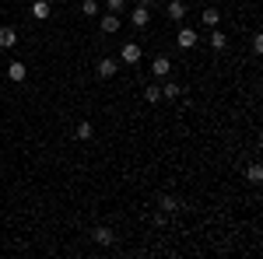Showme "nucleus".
Returning <instances> with one entry per match:
<instances>
[{
    "label": "nucleus",
    "mask_w": 263,
    "mask_h": 259,
    "mask_svg": "<svg viewBox=\"0 0 263 259\" xmlns=\"http://www.w3.org/2000/svg\"><path fill=\"white\" fill-rule=\"evenodd\" d=\"M25 74H28V67H25V63H21V60L7 63V77L14 81V84H21V81H25Z\"/></svg>",
    "instance_id": "obj_7"
},
{
    "label": "nucleus",
    "mask_w": 263,
    "mask_h": 259,
    "mask_svg": "<svg viewBox=\"0 0 263 259\" xmlns=\"http://www.w3.org/2000/svg\"><path fill=\"white\" fill-rule=\"evenodd\" d=\"M95 242H99V245H112V242H116L112 228H95Z\"/></svg>",
    "instance_id": "obj_15"
},
{
    "label": "nucleus",
    "mask_w": 263,
    "mask_h": 259,
    "mask_svg": "<svg viewBox=\"0 0 263 259\" xmlns=\"http://www.w3.org/2000/svg\"><path fill=\"white\" fill-rule=\"evenodd\" d=\"M176 46H179V49H193V46H197V32H193L190 25H182L179 35H176Z\"/></svg>",
    "instance_id": "obj_2"
},
{
    "label": "nucleus",
    "mask_w": 263,
    "mask_h": 259,
    "mask_svg": "<svg viewBox=\"0 0 263 259\" xmlns=\"http://www.w3.org/2000/svg\"><path fill=\"white\" fill-rule=\"evenodd\" d=\"M120 60H123V63H130V67H134V63L141 60V46H137V42H126V46H123V49H120Z\"/></svg>",
    "instance_id": "obj_5"
},
{
    "label": "nucleus",
    "mask_w": 263,
    "mask_h": 259,
    "mask_svg": "<svg viewBox=\"0 0 263 259\" xmlns=\"http://www.w3.org/2000/svg\"><path fill=\"white\" fill-rule=\"evenodd\" d=\"M14 46H18V32L11 25H4L0 28V49H14Z\"/></svg>",
    "instance_id": "obj_6"
},
{
    "label": "nucleus",
    "mask_w": 263,
    "mask_h": 259,
    "mask_svg": "<svg viewBox=\"0 0 263 259\" xmlns=\"http://www.w3.org/2000/svg\"><path fill=\"white\" fill-rule=\"evenodd\" d=\"M105 11L109 14H120V11H126V0H105Z\"/></svg>",
    "instance_id": "obj_20"
},
{
    "label": "nucleus",
    "mask_w": 263,
    "mask_h": 259,
    "mask_svg": "<svg viewBox=\"0 0 263 259\" xmlns=\"http://www.w3.org/2000/svg\"><path fill=\"white\" fill-rule=\"evenodd\" d=\"M95 70H99V77H112V74H116L120 67H116V60H109V56H102Z\"/></svg>",
    "instance_id": "obj_10"
},
{
    "label": "nucleus",
    "mask_w": 263,
    "mask_h": 259,
    "mask_svg": "<svg viewBox=\"0 0 263 259\" xmlns=\"http://www.w3.org/2000/svg\"><path fill=\"white\" fill-rule=\"evenodd\" d=\"M151 74H155V81H165L168 74H172V60H168V56H155V63H151Z\"/></svg>",
    "instance_id": "obj_1"
},
{
    "label": "nucleus",
    "mask_w": 263,
    "mask_h": 259,
    "mask_svg": "<svg viewBox=\"0 0 263 259\" xmlns=\"http://www.w3.org/2000/svg\"><path fill=\"white\" fill-rule=\"evenodd\" d=\"M253 53H263V35H260V32L253 35Z\"/></svg>",
    "instance_id": "obj_21"
},
{
    "label": "nucleus",
    "mask_w": 263,
    "mask_h": 259,
    "mask_svg": "<svg viewBox=\"0 0 263 259\" xmlns=\"http://www.w3.org/2000/svg\"><path fill=\"white\" fill-rule=\"evenodd\" d=\"M74 137H78V140H88V137H91V123L81 119L78 126H74Z\"/></svg>",
    "instance_id": "obj_19"
},
{
    "label": "nucleus",
    "mask_w": 263,
    "mask_h": 259,
    "mask_svg": "<svg viewBox=\"0 0 263 259\" xmlns=\"http://www.w3.org/2000/svg\"><path fill=\"white\" fill-rule=\"evenodd\" d=\"M165 14H168V18H172V21H179V25H182V21H186V4H182V0H172Z\"/></svg>",
    "instance_id": "obj_8"
},
{
    "label": "nucleus",
    "mask_w": 263,
    "mask_h": 259,
    "mask_svg": "<svg viewBox=\"0 0 263 259\" xmlns=\"http://www.w3.org/2000/svg\"><path fill=\"white\" fill-rule=\"evenodd\" d=\"M182 95H190V91H182V84H176V81H168V77H165V84H162V98L179 102Z\"/></svg>",
    "instance_id": "obj_3"
},
{
    "label": "nucleus",
    "mask_w": 263,
    "mask_h": 259,
    "mask_svg": "<svg viewBox=\"0 0 263 259\" xmlns=\"http://www.w3.org/2000/svg\"><path fill=\"white\" fill-rule=\"evenodd\" d=\"M49 11H53V7H49L46 0H35V4H32V18H35V21H46V18H49Z\"/></svg>",
    "instance_id": "obj_12"
},
{
    "label": "nucleus",
    "mask_w": 263,
    "mask_h": 259,
    "mask_svg": "<svg viewBox=\"0 0 263 259\" xmlns=\"http://www.w3.org/2000/svg\"><path fill=\"white\" fill-rule=\"evenodd\" d=\"M207 42H211V49H218V53H221L224 46H228V35H221L218 28H211V39H207Z\"/></svg>",
    "instance_id": "obj_14"
},
{
    "label": "nucleus",
    "mask_w": 263,
    "mask_h": 259,
    "mask_svg": "<svg viewBox=\"0 0 263 259\" xmlns=\"http://www.w3.org/2000/svg\"><path fill=\"white\" fill-rule=\"evenodd\" d=\"M99 11H102L99 0H84V4H81V14H84V18H99Z\"/></svg>",
    "instance_id": "obj_16"
},
{
    "label": "nucleus",
    "mask_w": 263,
    "mask_h": 259,
    "mask_svg": "<svg viewBox=\"0 0 263 259\" xmlns=\"http://www.w3.org/2000/svg\"><path fill=\"white\" fill-rule=\"evenodd\" d=\"M147 21H151V11L137 4V7L130 11V25H134V28H147Z\"/></svg>",
    "instance_id": "obj_4"
},
{
    "label": "nucleus",
    "mask_w": 263,
    "mask_h": 259,
    "mask_svg": "<svg viewBox=\"0 0 263 259\" xmlns=\"http://www.w3.org/2000/svg\"><path fill=\"white\" fill-rule=\"evenodd\" d=\"M137 4H141V7H151V4H155V0H137Z\"/></svg>",
    "instance_id": "obj_22"
},
{
    "label": "nucleus",
    "mask_w": 263,
    "mask_h": 259,
    "mask_svg": "<svg viewBox=\"0 0 263 259\" xmlns=\"http://www.w3.org/2000/svg\"><path fill=\"white\" fill-rule=\"evenodd\" d=\"M116 28H120V14H102V32L105 35H112Z\"/></svg>",
    "instance_id": "obj_13"
},
{
    "label": "nucleus",
    "mask_w": 263,
    "mask_h": 259,
    "mask_svg": "<svg viewBox=\"0 0 263 259\" xmlns=\"http://www.w3.org/2000/svg\"><path fill=\"white\" fill-rule=\"evenodd\" d=\"M144 102H147V105H158V102H162V84H147V88H144Z\"/></svg>",
    "instance_id": "obj_11"
},
{
    "label": "nucleus",
    "mask_w": 263,
    "mask_h": 259,
    "mask_svg": "<svg viewBox=\"0 0 263 259\" xmlns=\"http://www.w3.org/2000/svg\"><path fill=\"white\" fill-rule=\"evenodd\" d=\"M158 207H162L165 214H176V210H179L182 203H179L176 196H168V193H158Z\"/></svg>",
    "instance_id": "obj_9"
},
{
    "label": "nucleus",
    "mask_w": 263,
    "mask_h": 259,
    "mask_svg": "<svg viewBox=\"0 0 263 259\" xmlns=\"http://www.w3.org/2000/svg\"><path fill=\"white\" fill-rule=\"evenodd\" d=\"M200 18H203V25H207V28H218V21H221V11H214V7H207V11H203Z\"/></svg>",
    "instance_id": "obj_17"
},
{
    "label": "nucleus",
    "mask_w": 263,
    "mask_h": 259,
    "mask_svg": "<svg viewBox=\"0 0 263 259\" xmlns=\"http://www.w3.org/2000/svg\"><path fill=\"white\" fill-rule=\"evenodd\" d=\"M246 179L253 182V186H260V182H263V168H260V165H249V168H246Z\"/></svg>",
    "instance_id": "obj_18"
}]
</instances>
